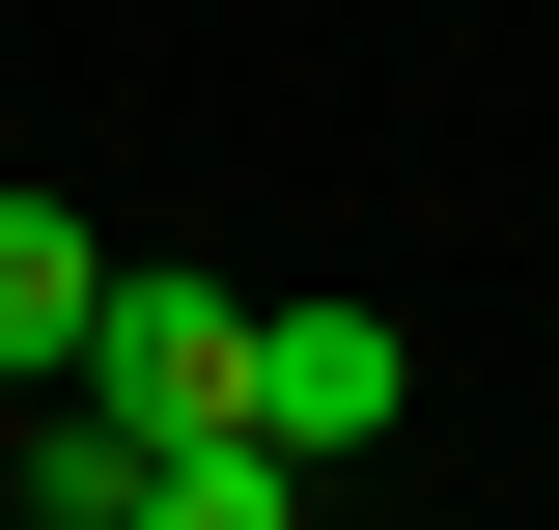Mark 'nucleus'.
Returning a JSON list of instances; mask_svg holds the SVG:
<instances>
[{
    "mask_svg": "<svg viewBox=\"0 0 559 530\" xmlns=\"http://www.w3.org/2000/svg\"><path fill=\"white\" fill-rule=\"evenodd\" d=\"M84 392H112L140 447H197V419H252V308H224V279H112V308H84Z\"/></svg>",
    "mask_w": 559,
    "mask_h": 530,
    "instance_id": "nucleus-1",
    "label": "nucleus"
},
{
    "mask_svg": "<svg viewBox=\"0 0 559 530\" xmlns=\"http://www.w3.org/2000/svg\"><path fill=\"white\" fill-rule=\"evenodd\" d=\"M252 447H392V308H252Z\"/></svg>",
    "mask_w": 559,
    "mask_h": 530,
    "instance_id": "nucleus-2",
    "label": "nucleus"
},
{
    "mask_svg": "<svg viewBox=\"0 0 559 530\" xmlns=\"http://www.w3.org/2000/svg\"><path fill=\"white\" fill-rule=\"evenodd\" d=\"M84 308H112V252H84L57 196H0V363H28V392L84 363Z\"/></svg>",
    "mask_w": 559,
    "mask_h": 530,
    "instance_id": "nucleus-3",
    "label": "nucleus"
},
{
    "mask_svg": "<svg viewBox=\"0 0 559 530\" xmlns=\"http://www.w3.org/2000/svg\"><path fill=\"white\" fill-rule=\"evenodd\" d=\"M140 530H308V447L197 419V447H140Z\"/></svg>",
    "mask_w": 559,
    "mask_h": 530,
    "instance_id": "nucleus-4",
    "label": "nucleus"
}]
</instances>
